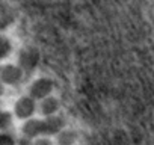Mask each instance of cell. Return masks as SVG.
<instances>
[{"mask_svg": "<svg viewBox=\"0 0 154 145\" xmlns=\"http://www.w3.org/2000/svg\"><path fill=\"white\" fill-rule=\"evenodd\" d=\"M53 88H54V83H53L51 79L41 77V79H38V80H35L32 83V86H30V97L35 98V100H44V98L51 95Z\"/></svg>", "mask_w": 154, "mask_h": 145, "instance_id": "obj_1", "label": "cell"}, {"mask_svg": "<svg viewBox=\"0 0 154 145\" xmlns=\"http://www.w3.org/2000/svg\"><path fill=\"white\" fill-rule=\"evenodd\" d=\"M36 110V103H35V98H32L30 95L29 97H23L17 101V106H15V113L20 116V118H30Z\"/></svg>", "mask_w": 154, "mask_h": 145, "instance_id": "obj_2", "label": "cell"}, {"mask_svg": "<svg viewBox=\"0 0 154 145\" xmlns=\"http://www.w3.org/2000/svg\"><path fill=\"white\" fill-rule=\"evenodd\" d=\"M44 127H45V136H56L65 128V119L59 115L45 116L44 118Z\"/></svg>", "mask_w": 154, "mask_h": 145, "instance_id": "obj_3", "label": "cell"}, {"mask_svg": "<svg viewBox=\"0 0 154 145\" xmlns=\"http://www.w3.org/2000/svg\"><path fill=\"white\" fill-rule=\"evenodd\" d=\"M0 77L8 85H15L23 77V69L15 65H6V66H3L2 72H0Z\"/></svg>", "mask_w": 154, "mask_h": 145, "instance_id": "obj_4", "label": "cell"}, {"mask_svg": "<svg viewBox=\"0 0 154 145\" xmlns=\"http://www.w3.org/2000/svg\"><path fill=\"white\" fill-rule=\"evenodd\" d=\"M60 109V103L57 98L54 97H47L44 100H41V104H39V110L44 116H53V115H57Z\"/></svg>", "mask_w": 154, "mask_h": 145, "instance_id": "obj_5", "label": "cell"}, {"mask_svg": "<svg viewBox=\"0 0 154 145\" xmlns=\"http://www.w3.org/2000/svg\"><path fill=\"white\" fill-rule=\"evenodd\" d=\"M24 133L29 137L35 136H45V127H44V119H30L24 125Z\"/></svg>", "mask_w": 154, "mask_h": 145, "instance_id": "obj_6", "label": "cell"}, {"mask_svg": "<svg viewBox=\"0 0 154 145\" xmlns=\"http://www.w3.org/2000/svg\"><path fill=\"white\" fill-rule=\"evenodd\" d=\"M79 134L75 130L71 128H63L60 133L56 134V145H75Z\"/></svg>", "mask_w": 154, "mask_h": 145, "instance_id": "obj_7", "label": "cell"}, {"mask_svg": "<svg viewBox=\"0 0 154 145\" xmlns=\"http://www.w3.org/2000/svg\"><path fill=\"white\" fill-rule=\"evenodd\" d=\"M38 59H39V56H38L36 50H33V48H26V50L21 53V57H20L21 66L26 68V69H32V68L36 66Z\"/></svg>", "mask_w": 154, "mask_h": 145, "instance_id": "obj_8", "label": "cell"}, {"mask_svg": "<svg viewBox=\"0 0 154 145\" xmlns=\"http://www.w3.org/2000/svg\"><path fill=\"white\" fill-rule=\"evenodd\" d=\"M12 21V17H11V12L6 6H0V27L6 26L8 23Z\"/></svg>", "mask_w": 154, "mask_h": 145, "instance_id": "obj_9", "label": "cell"}, {"mask_svg": "<svg viewBox=\"0 0 154 145\" xmlns=\"http://www.w3.org/2000/svg\"><path fill=\"white\" fill-rule=\"evenodd\" d=\"M11 51V44L5 36H0V57H5Z\"/></svg>", "mask_w": 154, "mask_h": 145, "instance_id": "obj_10", "label": "cell"}, {"mask_svg": "<svg viewBox=\"0 0 154 145\" xmlns=\"http://www.w3.org/2000/svg\"><path fill=\"white\" fill-rule=\"evenodd\" d=\"M0 145H14V137L8 133L0 134Z\"/></svg>", "mask_w": 154, "mask_h": 145, "instance_id": "obj_11", "label": "cell"}, {"mask_svg": "<svg viewBox=\"0 0 154 145\" xmlns=\"http://www.w3.org/2000/svg\"><path fill=\"white\" fill-rule=\"evenodd\" d=\"M11 122V115L6 112H0V127H6Z\"/></svg>", "mask_w": 154, "mask_h": 145, "instance_id": "obj_12", "label": "cell"}, {"mask_svg": "<svg viewBox=\"0 0 154 145\" xmlns=\"http://www.w3.org/2000/svg\"><path fill=\"white\" fill-rule=\"evenodd\" d=\"M32 145H53V142L48 137H39L38 140H35Z\"/></svg>", "mask_w": 154, "mask_h": 145, "instance_id": "obj_13", "label": "cell"}, {"mask_svg": "<svg viewBox=\"0 0 154 145\" xmlns=\"http://www.w3.org/2000/svg\"><path fill=\"white\" fill-rule=\"evenodd\" d=\"M32 143H33V142L30 140V137H29V136L23 137V139H21V140L18 142V145H32Z\"/></svg>", "mask_w": 154, "mask_h": 145, "instance_id": "obj_14", "label": "cell"}, {"mask_svg": "<svg viewBox=\"0 0 154 145\" xmlns=\"http://www.w3.org/2000/svg\"><path fill=\"white\" fill-rule=\"evenodd\" d=\"M2 94H3V86L0 85V95H2Z\"/></svg>", "mask_w": 154, "mask_h": 145, "instance_id": "obj_15", "label": "cell"}]
</instances>
